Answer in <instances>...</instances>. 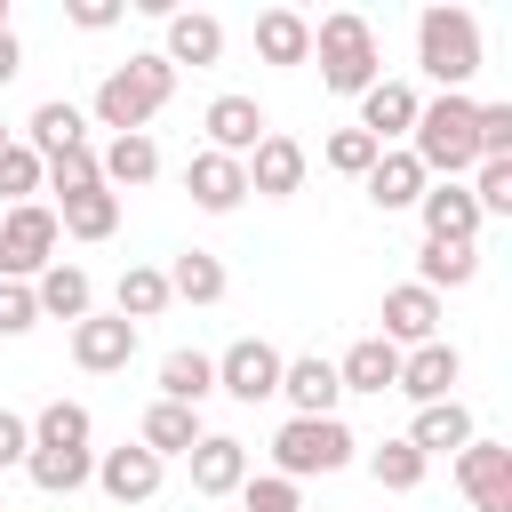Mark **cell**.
Listing matches in <instances>:
<instances>
[{
    "mask_svg": "<svg viewBox=\"0 0 512 512\" xmlns=\"http://www.w3.org/2000/svg\"><path fill=\"white\" fill-rule=\"evenodd\" d=\"M160 472H168V464H160L152 448L120 440V448H104V456H96V472H88V480H96V488L128 512V504H152V496H160Z\"/></svg>",
    "mask_w": 512,
    "mask_h": 512,
    "instance_id": "cell-10",
    "label": "cell"
},
{
    "mask_svg": "<svg viewBox=\"0 0 512 512\" xmlns=\"http://www.w3.org/2000/svg\"><path fill=\"white\" fill-rule=\"evenodd\" d=\"M424 472H432V464H424L408 440H376V448H368V480H376V488H392V496L424 488Z\"/></svg>",
    "mask_w": 512,
    "mask_h": 512,
    "instance_id": "cell-37",
    "label": "cell"
},
{
    "mask_svg": "<svg viewBox=\"0 0 512 512\" xmlns=\"http://www.w3.org/2000/svg\"><path fill=\"white\" fill-rule=\"evenodd\" d=\"M32 456V416H16V408H0V472H16Z\"/></svg>",
    "mask_w": 512,
    "mask_h": 512,
    "instance_id": "cell-44",
    "label": "cell"
},
{
    "mask_svg": "<svg viewBox=\"0 0 512 512\" xmlns=\"http://www.w3.org/2000/svg\"><path fill=\"white\" fill-rule=\"evenodd\" d=\"M224 288H232V272H224V256H208V248H184V256L168 264V304H224Z\"/></svg>",
    "mask_w": 512,
    "mask_h": 512,
    "instance_id": "cell-27",
    "label": "cell"
},
{
    "mask_svg": "<svg viewBox=\"0 0 512 512\" xmlns=\"http://www.w3.org/2000/svg\"><path fill=\"white\" fill-rule=\"evenodd\" d=\"M472 144H480V160H512V104H480L472 112Z\"/></svg>",
    "mask_w": 512,
    "mask_h": 512,
    "instance_id": "cell-40",
    "label": "cell"
},
{
    "mask_svg": "<svg viewBox=\"0 0 512 512\" xmlns=\"http://www.w3.org/2000/svg\"><path fill=\"white\" fill-rule=\"evenodd\" d=\"M416 104H424V96H416L408 80H376V88L360 96V120H352V128H360V136H376V144L392 152V144L416 128Z\"/></svg>",
    "mask_w": 512,
    "mask_h": 512,
    "instance_id": "cell-19",
    "label": "cell"
},
{
    "mask_svg": "<svg viewBox=\"0 0 512 512\" xmlns=\"http://www.w3.org/2000/svg\"><path fill=\"white\" fill-rule=\"evenodd\" d=\"M240 168H248V192H256V200H296V192H304V144L280 136V128H264V144H256Z\"/></svg>",
    "mask_w": 512,
    "mask_h": 512,
    "instance_id": "cell-12",
    "label": "cell"
},
{
    "mask_svg": "<svg viewBox=\"0 0 512 512\" xmlns=\"http://www.w3.org/2000/svg\"><path fill=\"white\" fill-rule=\"evenodd\" d=\"M456 376H464V352H456L448 336H432V344L400 352V384H392V392H408L416 408H432V400H456Z\"/></svg>",
    "mask_w": 512,
    "mask_h": 512,
    "instance_id": "cell-11",
    "label": "cell"
},
{
    "mask_svg": "<svg viewBox=\"0 0 512 512\" xmlns=\"http://www.w3.org/2000/svg\"><path fill=\"white\" fill-rule=\"evenodd\" d=\"M0 32H16V24H8V0H0Z\"/></svg>",
    "mask_w": 512,
    "mask_h": 512,
    "instance_id": "cell-47",
    "label": "cell"
},
{
    "mask_svg": "<svg viewBox=\"0 0 512 512\" xmlns=\"http://www.w3.org/2000/svg\"><path fill=\"white\" fill-rule=\"evenodd\" d=\"M64 16H72L80 32H112V24H120V0H64Z\"/></svg>",
    "mask_w": 512,
    "mask_h": 512,
    "instance_id": "cell-45",
    "label": "cell"
},
{
    "mask_svg": "<svg viewBox=\"0 0 512 512\" xmlns=\"http://www.w3.org/2000/svg\"><path fill=\"white\" fill-rule=\"evenodd\" d=\"M280 368H288V352H280V344H264V336H240V344H224V352H216V392H232L240 408H256V400H280Z\"/></svg>",
    "mask_w": 512,
    "mask_h": 512,
    "instance_id": "cell-7",
    "label": "cell"
},
{
    "mask_svg": "<svg viewBox=\"0 0 512 512\" xmlns=\"http://www.w3.org/2000/svg\"><path fill=\"white\" fill-rule=\"evenodd\" d=\"M360 456V440H352V424L344 416H288L280 432H272V472L280 480H312V472H344Z\"/></svg>",
    "mask_w": 512,
    "mask_h": 512,
    "instance_id": "cell-5",
    "label": "cell"
},
{
    "mask_svg": "<svg viewBox=\"0 0 512 512\" xmlns=\"http://www.w3.org/2000/svg\"><path fill=\"white\" fill-rule=\"evenodd\" d=\"M400 440L432 464V456H456L464 440H480V424H472V408H464V400H432V408H416V424H408Z\"/></svg>",
    "mask_w": 512,
    "mask_h": 512,
    "instance_id": "cell-20",
    "label": "cell"
},
{
    "mask_svg": "<svg viewBox=\"0 0 512 512\" xmlns=\"http://www.w3.org/2000/svg\"><path fill=\"white\" fill-rule=\"evenodd\" d=\"M24 472H32V488H40V496H72V488H88L96 448H32V456H24Z\"/></svg>",
    "mask_w": 512,
    "mask_h": 512,
    "instance_id": "cell-34",
    "label": "cell"
},
{
    "mask_svg": "<svg viewBox=\"0 0 512 512\" xmlns=\"http://www.w3.org/2000/svg\"><path fill=\"white\" fill-rule=\"evenodd\" d=\"M112 312H120L128 328L160 320V312H168V272H160V264H128V272H120V288H112Z\"/></svg>",
    "mask_w": 512,
    "mask_h": 512,
    "instance_id": "cell-32",
    "label": "cell"
},
{
    "mask_svg": "<svg viewBox=\"0 0 512 512\" xmlns=\"http://www.w3.org/2000/svg\"><path fill=\"white\" fill-rule=\"evenodd\" d=\"M416 64L440 80V96L472 88V72H480V16L456 8V0H432L416 16Z\"/></svg>",
    "mask_w": 512,
    "mask_h": 512,
    "instance_id": "cell-4",
    "label": "cell"
},
{
    "mask_svg": "<svg viewBox=\"0 0 512 512\" xmlns=\"http://www.w3.org/2000/svg\"><path fill=\"white\" fill-rule=\"evenodd\" d=\"M56 232H72V240H112L120 232V192H72V200H56Z\"/></svg>",
    "mask_w": 512,
    "mask_h": 512,
    "instance_id": "cell-31",
    "label": "cell"
},
{
    "mask_svg": "<svg viewBox=\"0 0 512 512\" xmlns=\"http://www.w3.org/2000/svg\"><path fill=\"white\" fill-rule=\"evenodd\" d=\"M360 184H368V200H376V208H384V216H392V208H416V200H424V184H432V176H424V168H416V152H408V144H392V152H376V168H368V176H360Z\"/></svg>",
    "mask_w": 512,
    "mask_h": 512,
    "instance_id": "cell-24",
    "label": "cell"
},
{
    "mask_svg": "<svg viewBox=\"0 0 512 512\" xmlns=\"http://www.w3.org/2000/svg\"><path fill=\"white\" fill-rule=\"evenodd\" d=\"M72 360H80L88 376H120V368L136 360V328H128L120 312H88V320L72 328Z\"/></svg>",
    "mask_w": 512,
    "mask_h": 512,
    "instance_id": "cell-15",
    "label": "cell"
},
{
    "mask_svg": "<svg viewBox=\"0 0 512 512\" xmlns=\"http://www.w3.org/2000/svg\"><path fill=\"white\" fill-rule=\"evenodd\" d=\"M416 216H424V240H464V248H480V208H472L464 184H424Z\"/></svg>",
    "mask_w": 512,
    "mask_h": 512,
    "instance_id": "cell-21",
    "label": "cell"
},
{
    "mask_svg": "<svg viewBox=\"0 0 512 512\" xmlns=\"http://www.w3.org/2000/svg\"><path fill=\"white\" fill-rule=\"evenodd\" d=\"M472 112H480V96H472V88H456V96H424V104H416L408 152H416V168H424L432 184H464V176L480 168V144H472Z\"/></svg>",
    "mask_w": 512,
    "mask_h": 512,
    "instance_id": "cell-1",
    "label": "cell"
},
{
    "mask_svg": "<svg viewBox=\"0 0 512 512\" xmlns=\"http://www.w3.org/2000/svg\"><path fill=\"white\" fill-rule=\"evenodd\" d=\"M456 488L472 496V512H512V448L504 440H464L456 448Z\"/></svg>",
    "mask_w": 512,
    "mask_h": 512,
    "instance_id": "cell-8",
    "label": "cell"
},
{
    "mask_svg": "<svg viewBox=\"0 0 512 512\" xmlns=\"http://www.w3.org/2000/svg\"><path fill=\"white\" fill-rule=\"evenodd\" d=\"M176 96V72H168V56L152 48V56H128V64H112L104 80H96V128H112V136H152V112Z\"/></svg>",
    "mask_w": 512,
    "mask_h": 512,
    "instance_id": "cell-2",
    "label": "cell"
},
{
    "mask_svg": "<svg viewBox=\"0 0 512 512\" xmlns=\"http://www.w3.org/2000/svg\"><path fill=\"white\" fill-rule=\"evenodd\" d=\"M8 144H16V136H8V128H0V152H8Z\"/></svg>",
    "mask_w": 512,
    "mask_h": 512,
    "instance_id": "cell-48",
    "label": "cell"
},
{
    "mask_svg": "<svg viewBox=\"0 0 512 512\" xmlns=\"http://www.w3.org/2000/svg\"><path fill=\"white\" fill-rule=\"evenodd\" d=\"M32 328H40L32 280H0V336H32Z\"/></svg>",
    "mask_w": 512,
    "mask_h": 512,
    "instance_id": "cell-43",
    "label": "cell"
},
{
    "mask_svg": "<svg viewBox=\"0 0 512 512\" xmlns=\"http://www.w3.org/2000/svg\"><path fill=\"white\" fill-rule=\"evenodd\" d=\"M464 192H472V208H480V224H488V216H512V160H480Z\"/></svg>",
    "mask_w": 512,
    "mask_h": 512,
    "instance_id": "cell-38",
    "label": "cell"
},
{
    "mask_svg": "<svg viewBox=\"0 0 512 512\" xmlns=\"http://www.w3.org/2000/svg\"><path fill=\"white\" fill-rule=\"evenodd\" d=\"M0 192H8V208H24V200L40 192V152L8 144V152H0Z\"/></svg>",
    "mask_w": 512,
    "mask_h": 512,
    "instance_id": "cell-42",
    "label": "cell"
},
{
    "mask_svg": "<svg viewBox=\"0 0 512 512\" xmlns=\"http://www.w3.org/2000/svg\"><path fill=\"white\" fill-rule=\"evenodd\" d=\"M200 128H208V152H224V160H248L256 144H264V104L256 96H240V88H224V96H208V112H200Z\"/></svg>",
    "mask_w": 512,
    "mask_h": 512,
    "instance_id": "cell-9",
    "label": "cell"
},
{
    "mask_svg": "<svg viewBox=\"0 0 512 512\" xmlns=\"http://www.w3.org/2000/svg\"><path fill=\"white\" fill-rule=\"evenodd\" d=\"M200 432H208V424H200V408L152 400V408H144V424H136V448H152V456L168 464V456H192V448H200Z\"/></svg>",
    "mask_w": 512,
    "mask_h": 512,
    "instance_id": "cell-25",
    "label": "cell"
},
{
    "mask_svg": "<svg viewBox=\"0 0 512 512\" xmlns=\"http://www.w3.org/2000/svg\"><path fill=\"white\" fill-rule=\"evenodd\" d=\"M216 392V360L208 352H192V344H176L168 360H160V400H176V408H200Z\"/></svg>",
    "mask_w": 512,
    "mask_h": 512,
    "instance_id": "cell-33",
    "label": "cell"
},
{
    "mask_svg": "<svg viewBox=\"0 0 512 512\" xmlns=\"http://www.w3.org/2000/svg\"><path fill=\"white\" fill-rule=\"evenodd\" d=\"M240 504H248V512H304V488L280 480V472H248V480H240Z\"/></svg>",
    "mask_w": 512,
    "mask_h": 512,
    "instance_id": "cell-39",
    "label": "cell"
},
{
    "mask_svg": "<svg viewBox=\"0 0 512 512\" xmlns=\"http://www.w3.org/2000/svg\"><path fill=\"white\" fill-rule=\"evenodd\" d=\"M24 152H40V160H56V152H72V144H88V112L80 104H64V96H48V104H32V120H24V136H16Z\"/></svg>",
    "mask_w": 512,
    "mask_h": 512,
    "instance_id": "cell-23",
    "label": "cell"
},
{
    "mask_svg": "<svg viewBox=\"0 0 512 512\" xmlns=\"http://www.w3.org/2000/svg\"><path fill=\"white\" fill-rule=\"evenodd\" d=\"M384 328V344H400V352H416V344H432L440 336V296L432 288H416V280H400V288H384V312H376Z\"/></svg>",
    "mask_w": 512,
    "mask_h": 512,
    "instance_id": "cell-13",
    "label": "cell"
},
{
    "mask_svg": "<svg viewBox=\"0 0 512 512\" xmlns=\"http://www.w3.org/2000/svg\"><path fill=\"white\" fill-rule=\"evenodd\" d=\"M160 56H168V72H208L216 56H224V24L208 16V8H168V40H160Z\"/></svg>",
    "mask_w": 512,
    "mask_h": 512,
    "instance_id": "cell-16",
    "label": "cell"
},
{
    "mask_svg": "<svg viewBox=\"0 0 512 512\" xmlns=\"http://www.w3.org/2000/svg\"><path fill=\"white\" fill-rule=\"evenodd\" d=\"M96 184H104V168H96V144H72V152L40 160V192H56V200H72V192H96Z\"/></svg>",
    "mask_w": 512,
    "mask_h": 512,
    "instance_id": "cell-36",
    "label": "cell"
},
{
    "mask_svg": "<svg viewBox=\"0 0 512 512\" xmlns=\"http://www.w3.org/2000/svg\"><path fill=\"white\" fill-rule=\"evenodd\" d=\"M88 440H96V416L80 400H48L32 416V448H88Z\"/></svg>",
    "mask_w": 512,
    "mask_h": 512,
    "instance_id": "cell-35",
    "label": "cell"
},
{
    "mask_svg": "<svg viewBox=\"0 0 512 512\" xmlns=\"http://www.w3.org/2000/svg\"><path fill=\"white\" fill-rule=\"evenodd\" d=\"M184 464H192V496H240V480H248V440L200 432V448H192Z\"/></svg>",
    "mask_w": 512,
    "mask_h": 512,
    "instance_id": "cell-18",
    "label": "cell"
},
{
    "mask_svg": "<svg viewBox=\"0 0 512 512\" xmlns=\"http://www.w3.org/2000/svg\"><path fill=\"white\" fill-rule=\"evenodd\" d=\"M32 304H40V320H72V328H80V320L96 312V280H88L80 264H64V256H56V264L32 280Z\"/></svg>",
    "mask_w": 512,
    "mask_h": 512,
    "instance_id": "cell-22",
    "label": "cell"
},
{
    "mask_svg": "<svg viewBox=\"0 0 512 512\" xmlns=\"http://www.w3.org/2000/svg\"><path fill=\"white\" fill-rule=\"evenodd\" d=\"M256 56L264 64H312V16L304 8H264L256 16Z\"/></svg>",
    "mask_w": 512,
    "mask_h": 512,
    "instance_id": "cell-26",
    "label": "cell"
},
{
    "mask_svg": "<svg viewBox=\"0 0 512 512\" xmlns=\"http://www.w3.org/2000/svg\"><path fill=\"white\" fill-rule=\"evenodd\" d=\"M56 208L48 200H24V208H8L0 216V280H40L48 264H56Z\"/></svg>",
    "mask_w": 512,
    "mask_h": 512,
    "instance_id": "cell-6",
    "label": "cell"
},
{
    "mask_svg": "<svg viewBox=\"0 0 512 512\" xmlns=\"http://www.w3.org/2000/svg\"><path fill=\"white\" fill-rule=\"evenodd\" d=\"M96 168H104V192H136V184L160 176V144H152V136H112V144L96 152Z\"/></svg>",
    "mask_w": 512,
    "mask_h": 512,
    "instance_id": "cell-29",
    "label": "cell"
},
{
    "mask_svg": "<svg viewBox=\"0 0 512 512\" xmlns=\"http://www.w3.org/2000/svg\"><path fill=\"white\" fill-rule=\"evenodd\" d=\"M312 56H320V88L336 96H368L384 80V48H376V24L360 8H336L312 24Z\"/></svg>",
    "mask_w": 512,
    "mask_h": 512,
    "instance_id": "cell-3",
    "label": "cell"
},
{
    "mask_svg": "<svg viewBox=\"0 0 512 512\" xmlns=\"http://www.w3.org/2000/svg\"><path fill=\"white\" fill-rule=\"evenodd\" d=\"M0 512H8V504H0Z\"/></svg>",
    "mask_w": 512,
    "mask_h": 512,
    "instance_id": "cell-49",
    "label": "cell"
},
{
    "mask_svg": "<svg viewBox=\"0 0 512 512\" xmlns=\"http://www.w3.org/2000/svg\"><path fill=\"white\" fill-rule=\"evenodd\" d=\"M376 152H384V144H376V136H360V128H336V136H328V168H336V176H368V168H376Z\"/></svg>",
    "mask_w": 512,
    "mask_h": 512,
    "instance_id": "cell-41",
    "label": "cell"
},
{
    "mask_svg": "<svg viewBox=\"0 0 512 512\" xmlns=\"http://www.w3.org/2000/svg\"><path fill=\"white\" fill-rule=\"evenodd\" d=\"M480 280V248H464V240H424L416 248V288H472Z\"/></svg>",
    "mask_w": 512,
    "mask_h": 512,
    "instance_id": "cell-30",
    "label": "cell"
},
{
    "mask_svg": "<svg viewBox=\"0 0 512 512\" xmlns=\"http://www.w3.org/2000/svg\"><path fill=\"white\" fill-rule=\"evenodd\" d=\"M16 72H24V40H16V32H0V88H8Z\"/></svg>",
    "mask_w": 512,
    "mask_h": 512,
    "instance_id": "cell-46",
    "label": "cell"
},
{
    "mask_svg": "<svg viewBox=\"0 0 512 512\" xmlns=\"http://www.w3.org/2000/svg\"><path fill=\"white\" fill-rule=\"evenodd\" d=\"M184 192H192V208H208V216H232V208L248 200V168L200 144V152L184 160Z\"/></svg>",
    "mask_w": 512,
    "mask_h": 512,
    "instance_id": "cell-14",
    "label": "cell"
},
{
    "mask_svg": "<svg viewBox=\"0 0 512 512\" xmlns=\"http://www.w3.org/2000/svg\"><path fill=\"white\" fill-rule=\"evenodd\" d=\"M280 400H288V416H336V400H344V384H336V360H320V352H296V360L280 368Z\"/></svg>",
    "mask_w": 512,
    "mask_h": 512,
    "instance_id": "cell-17",
    "label": "cell"
},
{
    "mask_svg": "<svg viewBox=\"0 0 512 512\" xmlns=\"http://www.w3.org/2000/svg\"><path fill=\"white\" fill-rule=\"evenodd\" d=\"M336 384H344V392H392V384H400V344L360 336V344L336 360Z\"/></svg>",
    "mask_w": 512,
    "mask_h": 512,
    "instance_id": "cell-28",
    "label": "cell"
}]
</instances>
